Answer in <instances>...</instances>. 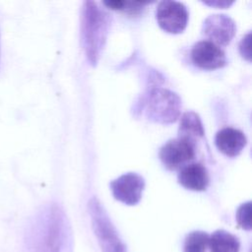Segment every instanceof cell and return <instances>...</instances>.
Instances as JSON below:
<instances>
[{
	"label": "cell",
	"mask_w": 252,
	"mask_h": 252,
	"mask_svg": "<svg viewBox=\"0 0 252 252\" xmlns=\"http://www.w3.org/2000/svg\"><path fill=\"white\" fill-rule=\"evenodd\" d=\"M215 144L220 152L232 158L242 152L247 144V139L242 131L232 127H224L217 132Z\"/></svg>",
	"instance_id": "cell-10"
},
{
	"label": "cell",
	"mask_w": 252,
	"mask_h": 252,
	"mask_svg": "<svg viewBox=\"0 0 252 252\" xmlns=\"http://www.w3.org/2000/svg\"><path fill=\"white\" fill-rule=\"evenodd\" d=\"M210 252H239V239L223 229H218L209 237Z\"/></svg>",
	"instance_id": "cell-13"
},
{
	"label": "cell",
	"mask_w": 252,
	"mask_h": 252,
	"mask_svg": "<svg viewBox=\"0 0 252 252\" xmlns=\"http://www.w3.org/2000/svg\"><path fill=\"white\" fill-rule=\"evenodd\" d=\"M156 19L158 26L166 32L180 33L188 23L186 6L178 1H160L156 10Z\"/></svg>",
	"instance_id": "cell-5"
},
{
	"label": "cell",
	"mask_w": 252,
	"mask_h": 252,
	"mask_svg": "<svg viewBox=\"0 0 252 252\" xmlns=\"http://www.w3.org/2000/svg\"><path fill=\"white\" fill-rule=\"evenodd\" d=\"M107 14L94 2H84L82 15V41L89 61L94 65L99 57L108 29Z\"/></svg>",
	"instance_id": "cell-2"
},
{
	"label": "cell",
	"mask_w": 252,
	"mask_h": 252,
	"mask_svg": "<svg viewBox=\"0 0 252 252\" xmlns=\"http://www.w3.org/2000/svg\"><path fill=\"white\" fill-rule=\"evenodd\" d=\"M191 60L199 68L213 70L221 68L226 64L224 51L210 40L196 42L190 52Z\"/></svg>",
	"instance_id": "cell-9"
},
{
	"label": "cell",
	"mask_w": 252,
	"mask_h": 252,
	"mask_svg": "<svg viewBox=\"0 0 252 252\" xmlns=\"http://www.w3.org/2000/svg\"><path fill=\"white\" fill-rule=\"evenodd\" d=\"M210 235L202 230L189 232L183 243V252H207Z\"/></svg>",
	"instance_id": "cell-14"
},
{
	"label": "cell",
	"mask_w": 252,
	"mask_h": 252,
	"mask_svg": "<svg viewBox=\"0 0 252 252\" xmlns=\"http://www.w3.org/2000/svg\"><path fill=\"white\" fill-rule=\"evenodd\" d=\"M236 220L238 224L246 230L251 229V202L242 204L236 212Z\"/></svg>",
	"instance_id": "cell-15"
},
{
	"label": "cell",
	"mask_w": 252,
	"mask_h": 252,
	"mask_svg": "<svg viewBox=\"0 0 252 252\" xmlns=\"http://www.w3.org/2000/svg\"><path fill=\"white\" fill-rule=\"evenodd\" d=\"M113 197L128 206L137 205L145 188L144 178L136 172H127L109 183Z\"/></svg>",
	"instance_id": "cell-7"
},
{
	"label": "cell",
	"mask_w": 252,
	"mask_h": 252,
	"mask_svg": "<svg viewBox=\"0 0 252 252\" xmlns=\"http://www.w3.org/2000/svg\"><path fill=\"white\" fill-rule=\"evenodd\" d=\"M103 4L113 10H122L126 12H136L140 10L145 3L130 2V1H104Z\"/></svg>",
	"instance_id": "cell-16"
},
{
	"label": "cell",
	"mask_w": 252,
	"mask_h": 252,
	"mask_svg": "<svg viewBox=\"0 0 252 252\" xmlns=\"http://www.w3.org/2000/svg\"><path fill=\"white\" fill-rule=\"evenodd\" d=\"M202 32L210 41L220 45H227L236 32L234 21L224 14L211 15L203 23Z\"/></svg>",
	"instance_id": "cell-8"
},
{
	"label": "cell",
	"mask_w": 252,
	"mask_h": 252,
	"mask_svg": "<svg viewBox=\"0 0 252 252\" xmlns=\"http://www.w3.org/2000/svg\"><path fill=\"white\" fill-rule=\"evenodd\" d=\"M239 50L241 55L247 59L250 60V56H251V49H250V32H248L241 40L240 44H239Z\"/></svg>",
	"instance_id": "cell-17"
},
{
	"label": "cell",
	"mask_w": 252,
	"mask_h": 252,
	"mask_svg": "<svg viewBox=\"0 0 252 252\" xmlns=\"http://www.w3.org/2000/svg\"><path fill=\"white\" fill-rule=\"evenodd\" d=\"M146 102L147 117L154 122L172 123L180 115L181 99L175 93L167 89H153L149 93Z\"/></svg>",
	"instance_id": "cell-4"
},
{
	"label": "cell",
	"mask_w": 252,
	"mask_h": 252,
	"mask_svg": "<svg viewBox=\"0 0 252 252\" xmlns=\"http://www.w3.org/2000/svg\"><path fill=\"white\" fill-rule=\"evenodd\" d=\"M32 252H73L69 221L57 207H50L36 220L32 234Z\"/></svg>",
	"instance_id": "cell-1"
},
{
	"label": "cell",
	"mask_w": 252,
	"mask_h": 252,
	"mask_svg": "<svg viewBox=\"0 0 252 252\" xmlns=\"http://www.w3.org/2000/svg\"><path fill=\"white\" fill-rule=\"evenodd\" d=\"M206 4H208V5H212V6H215V5H218L219 7H220V8H224L225 6H229L232 2H226V1H222V2H220V1H218V2H205Z\"/></svg>",
	"instance_id": "cell-18"
},
{
	"label": "cell",
	"mask_w": 252,
	"mask_h": 252,
	"mask_svg": "<svg viewBox=\"0 0 252 252\" xmlns=\"http://www.w3.org/2000/svg\"><path fill=\"white\" fill-rule=\"evenodd\" d=\"M179 184L192 191H204L209 185V173L200 162H192L183 166L177 175Z\"/></svg>",
	"instance_id": "cell-11"
},
{
	"label": "cell",
	"mask_w": 252,
	"mask_h": 252,
	"mask_svg": "<svg viewBox=\"0 0 252 252\" xmlns=\"http://www.w3.org/2000/svg\"><path fill=\"white\" fill-rule=\"evenodd\" d=\"M196 143L176 138L167 141L159 150L158 156L163 165L170 169L175 170L182 168L186 163L195 158Z\"/></svg>",
	"instance_id": "cell-6"
},
{
	"label": "cell",
	"mask_w": 252,
	"mask_h": 252,
	"mask_svg": "<svg viewBox=\"0 0 252 252\" xmlns=\"http://www.w3.org/2000/svg\"><path fill=\"white\" fill-rule=\"evenodd\" d=\"M92 226L102 252H127L126 245L120 238L107 213L96 198L89 202Z\"/></svg>",
	"instance_id": "cell-3"
},
{
	"label": "cell",
	"mask_w": 252,
	"mask_h": 252,
	"mask_svg": "<svg viewBox=\"0 0 252 252\" xmlns=\"http://www.w3.org/2000/svg\"><path fill=\"white\" fill-rule=\"evenodd\" d=\"M204 127L199 115L194 111L184 112L180 118L178 138L196 143V140L204 136Z\"/></svg>",
	"instance_id": "cell-12"
}]
</instances>
